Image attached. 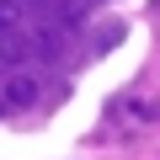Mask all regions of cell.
Returning <instances> with one entry per match:
<instances>
[{
    "label": "cell",
    "instance_id": "obj_1",
    "mask_svg": "<svg viewBox=\"0 0 160 160\" xmlns=\"http://www.w3.org/2000/svg\"><path fill=\"white\" fill-rule=\"evenodd\" d=\"M6 102H11V107H32V102H38V80H32V75H11V80H6Z\"/></svg>",
    "mask_w": 160,
    "mask_h": 160
},
{
    "label": "cell",
    "instance_id": "obj_2",
    "mask_svg": "<svg viewBox=\"0 0 160 160\" xmlns=\"http://www.w3.org/2000/svg\"><path fill=\"white\" fill-rule=\"evenodd\" d=\"M27 22H22V6H16V0H0V38H6V32H22Z\"/></svg>",
    "mask_w": 160,
    "mask_h": 160
}]
</instances>
